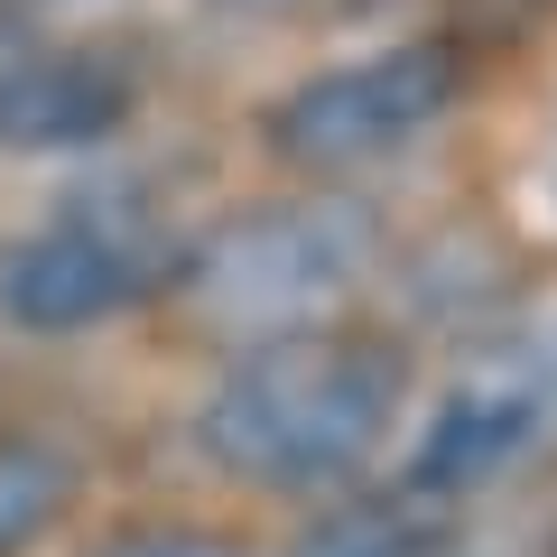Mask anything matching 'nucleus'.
<instances>
[{
	"instance_id": "f257e3e1",
	"label": "nucleus",
	"mask_w": 557,
	"mask_h": 557,
	"mask_svg": "<svg viewBox=\"0 0 557 557\" xmlns=\"http://www.w3.org/2000/svg\"><path fill=\"white\" fill-rule=\"evenodd\" d=\"M399 418V362L354 335H288L251 344L233 372L205 391L196 446L233 483H270V493H325L354 465L381 456Z\"/></svg>"
},
{
	"instance_id": "f03ea898",
	"label": "nucleus",
	"mask_w": 557,
	"mask_h": 557,
	"mask_svg": "<svg viewBox=\"0 0 557 557\" xmlns=\"http://www.w3.org/2000/svg\"><path fill=\"white\" fill-rule=\"evenodd\" d=\"M362 260H372V242L344 205H278V214L214 233L186 260V307L214 335L288 344V335H317V317H335L362 288Z\"/></svg>"
},
{
	"instance_id": "7ed1b4c3",
	"label": "nucleus",
	"mask_w": 557,
	"mask_h": 557,
	"mask_svg": "<svg viewBox=\"0 0 557 557\" xmlns=\"http://www.w3.org/2000/svg\"><path fill=\"white\" fill-rule=\"evenodd\" d=\"M557 437V317L520 325V335H493L465 354V372L446 381L428 437H418L409 493H474V483L511 474L520 456Z\"/></svg>"
},
{
	"instance_id": "20e7f679",
	"label": "nucleus",
	"mask_w": 557,
	"mask_h": 557,
	"mask_svg": "<svg viewBox=\"0 0 557 557\" xmlns=\"http://www.w3.org/2000/svg\"><path fill=\"white\" fill-rule=\"evenodd\" d=\"M465 75L446 47H381V57H354V65H325L307 75L298 94H278L270 112V149L298 168H372L391 149H409L418 131H437L456 112Z\"/></svg>"
},
{
	"instance_id": "39448f33",
	"label": "nucleus",
	"mask_w": 557,
	"mask_h": 557,
	"mask_svg": "<svg viewBox=\"0 0 557 557\" xmlns=\"http://www.w3.org/2000/svg\"><path fill=\"white\" fill-rule=\"evenodd\" d=\"M168 278H177V251L149 214H131V205L57 214L0 251V317L28 335H75V325H102L121 307L159 298Z\"/></svg>"
},
{
	"instance_id": "423d86ee",
	"label": "nucleus",
	"mask_w": 557,
	"mask_h": 557,
	"mask_svg": "<svg viewBox=\"0 0 557 557\" xmlns=\"http://www.w3.org/2000/svg\"><path fill=\"white\" fill-rule=\"evenodd\" d=\"M131 121V75L94 47H20L0 57V149H75Z\"/></svg>"
},
{
	"instance_id": "0eeeda50",
	"label": "nucleus",
	"mask_w": 557,
	"mask_h": 557,
	"mask_svg": "<svg viewBox=\"0 0 557 557\" xmlns=\"http://www.w3.org/2000/svg\"><path fill=\"white\" fill-rule=\"evenodd\" d=\"M288 557H437V530H428L418 493H399V502H344V511H325L317 530H298Z\"/></svg>"
},
{
	"instance_id": "6e6552de",
	"label": "nucleus",
	"mask_w": 557,
	"mask_h": 557,
	"mask_svg": "<svg viewBox=\"0 0 557 557\" xmlns=\"http://www.w3.org/2000/svg\"><path fill=\"white\" fill-rule=\"evenodd\" d=\"M57 502H65V465L47 446H0V557L28 548L57 520Z\"/></svg>"
},
{
	"instance_id": "1a4fd4ad",
	"label": "nucleus",
	"mask_w": 557,
	"mask_h": 557,
	"mask_svg": "<svg viewBox=\"0 0 557 557\" xmlns=\"http://www.w3.org/2000/svg\"><path fill=\"white\" fill-rule=\"evenodd\" d=\"M102 557H242L233 539H205V530H131V539H112Z\"/></svg>"
}]
</instances>
